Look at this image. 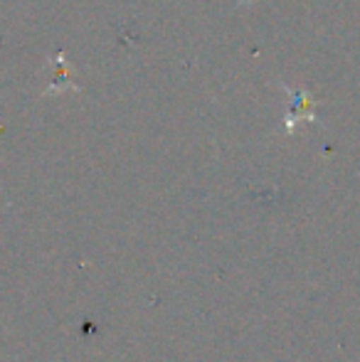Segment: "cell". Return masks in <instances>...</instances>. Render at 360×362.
<instances>
[{"label":"cell","mask_w":360,"mask_h":362,"mask_svg":"<svg viewBox=\"0 0 360 362\" xmlns=\"http://www.w3.org/2000/svg\"><path fill=\"white\" fill-rule=\"evenodd\" d=\"M284 91L291 99V114H289V129L294 126V119H313V111H316V101L308 91L291 89V86H284Z\"/></svg>","instance_id":"cell-1"}]
</instances>
